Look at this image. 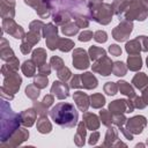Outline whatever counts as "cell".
<instances>
[{
  "mask_svg": "<svg viewBox=\"0 0 148 148\" xmlns=\"http://www.w3.org/2000/svg\"><path fill=\"white\" fill-rule=\"evenodd\" d=\"M52 120L61 127H74L77 123L79 113L72 103L60 102L50 110Z\"/></svg>",
  "mask_w": 148,
  "mask_h": 148,
  "instance_id": "6da1fadb",
  "label": "cell"
},
{
  "mask_svg": "<svg viewBox=\"0 0 148 148\" xmlns=\"http://www.w3.org/2000/svg\"><path fill=\"white\" fill-rule=\"evenodd\" d=\"M21 124L20 114L14 113L10 105L1 102V142H6L18 128Z\"/></svg>",
  "mask_w": 148,
  "mask_h": 148,
  "instance_id": "7a4b0ae2",
  "label": "cell"
},
{
  "mask_svg": "<svg viewBox=\"0 0 148 148\" xmlns=\"http://www.w3.org/2000/svg\"><path fill=\"white\" fill-rule=\"evenodd\" d=\"M90 17L102 24H108L111 21L113 8L109 3H102L101 0H89Z\"/></svg>",
  "mask_w": 148,
  "mask_h": 148,
  "instance_id": "3957f363",
  "label": "cell"
},
{
  "mask_svg": "<svg viewBox=\"0 0 148 148\" xmlns=\"http://www.w3.org/2000/svg\"><path fill=\"white\" fill-rule=\"evenodd\" d=\"M124 14H125L126 20H140V21H143L147 17L148 10L143 7L141 1L133 0V1H128Z\"/></svg>",
  "mask_w": 148,
  "mask_h": 148,
  "instance_id": "277c9868",
  "label": "cell"
},
{
  "mask_svg": "<svg viewBox=\"0 0 148 148\" xmlns=\"http://www.w3.org/2000/svg\"><path fill=\"white\" fill-rule=\"evenodd\" d=\"M133 30V24L130 20H124L119 25H117L113 31H112V36L118 42H124L128 38L130 34Z\"/></svg>",
  "mask_w": 148,
  "mask_h": 148,
  "instance_id": "5b68a950",
  "label": "cell"
},
{
  "mask_svg": "<svg viewBox=\"0 0 148 148\" xmlns=\"http://www.w3.org/2000/svg\"><path fill=\"white\" fill-rule=\"evenodd\" d=\"M134 110V104L131 99H116L109 105V111L112 114H119L124 112H132Z\"/></svg>",
  "mask_w": 148,
  "mask_h": 148,
  "instance_id": "8992f818",
  "label": "cell"
},
{
  "mask_svg": "<svg viewBox=\"0 0 148 148\" xmlns=\"http://www.w3.org/2000/svg\"><path fill=\"white\" fill-rule=\"evenodd\" d=\"M112 68H113V65H112V61L109 57L106 56H103L102 58L97 59L96 62L92 65V71L96 72V73H99L101 75L103 76H108L111 74L112 72Z\"/></svg>",
  "mask_w": 148,
  "mask_h": 148,
  "instance_id": "52a82bcc",
  "label": "cell"
},
{
  "mask_svg": "<svg viewBox=\"0 0 148 148\" xmlns=\"http://www.w3.org/2000/svg\"><path fill=\"white\" fill-rule=\"evenodd\" d=\"M2 27H3V30L7 34L12 35L13 37H15L17 39H23L25 37V34H24L22 27H20L18 24H16L13 18H3Z\"/></svg>",
  "mask_w": 148,
  "mask_h": 148,
  "instance_id": "ba28073f",
  "label": "cell"
},
{
  "mask_svg": "<svg viewBox=\"0 0 148 148\" xmlns=\"http://www.w3.org/2000/svg\"><path fill=\"white\" fill-rule=\"evenodd\" d=\"M21 77L17 73H14V74H10V75H7L5 76V80H3V84H2V89L6 90L7 92H10V94H15L18 89H20V86H21Z\"/></svg>",
  "mask_w": 148,
  "mask_h": 148,
  "instance_id": "9c48e42d",
  "label": "cell"
},
{
  "mask_svg": "<svg viewBox=\"0 0 148 148\" xmlns=\"http://www.w3.org/2000/svg\"><path fill=\"white\" fill-rule=\"evenodd\" d=\"M29 138V132L25 128H18L6 142H1V147H16Z\"/></svg>",
  "mask_w": 148,
  "mask_h": 148,
  "instance_id": "30bf717a",
  "label": "cell"
},
{
  "mask_svg": "<svg viewBox=\"0 0 148 148\" xmlns=\"http://www.w3.org/2000/svg\"><path fill=\"white\" fill-rule=\"evenodd\" d=\"M146 125H147V120L143 116H135L126 121V128L132 134H140Z\"/></svg>",
  "mask_w": 148,
  "mask_h": 148,
  "instance_id": "8fae6325",
  "label": "cell"
},
{
  "mask_svg": "<svg viewBox=\"0 0 148 148\" xmlns=\"http://www.w3.org/2000/svg\"><path fill=\"white\" fill-rule=\"evenodd\" d=\"M73 65L77 69H86L89 67V59L83 49H75L73 52Z\"/></svg>",
  "mask_w": 148,
  "mask_h": 148,
  "instance_id": "7c38bea8",
  "label": "cell"
},
{
  "mask_svg": "<svg viewBox=\"0 0 148 148\" xmlns=\"http://www.w3.org/2000/svg\"><path fill=\"white\" fill-rule=\"evenodd\" d=\"M51 92L53 95H56L59 99H64L69 96L68 87L66 86L65 82H60V81H54V83L52 84V88H51Z\"/></svg>",
  "mask_w": 148,
  "mask_h": 148,
  "instance_id": "4fadbf2b",
  "label": "cell"
},
{
  "mask_svg": "<svg viewBox=\"0 0 148 148\" xmlns=\"http://www.w3.org/2000/svg\"><path fill=\"white\" fill-rule=\"evenodd\" d=\"M73 98H74L77 108L80 109V111L86 112L88 110V106H89V96L87 94H84L82 91H76V92H74Z\"/></svg>",
  "mask_w": 148,
  "mask_h": 148,
  "instance_id": "5bb4252c",
  "label": "cell"
},
{
  "mask_svg": "<svg viewBox=\"0 0 148 148\" xmlns=\"http://www.w3.org/2000/svg\"><path fill=\"white\" fill-rule=\"evenodd\" d=\"M36 116H37V112L35 109H28V110H24L20 113V118H21V124L24 125V126H32L35 120H36Z\"/></svg>",
  "mask_w": 148,
  "mask_h": 148,
  "instance_id": "9a60e30c",
  "label": "cell"
},
{
  "mask_svg": "<svg viewBox=\"0 0 148 148\" xmlns=\"http://www.w3.org/2000/svg\"><path fill=\"white\" fill-rule=\"evenodd\" d=\"M14 0H1V16L2 18H12L15 15Z\"/></svg>",
  "mask_w": 148,
  "mask_h": 148,
  "instance_id": "2e32d148",
  "label": "cell"
},
{
  "mask_svg": "<svg viewBox=\"0 0 148 148\" xmlns=\"http://www.w3.org/2000/svg\"><path fill=\"white\" fill-rule=\"evenodd\" d=\"M83 121H84L86 126L91 131H95V130H97L99 127V120H98L97 116L91 113V112H87L86 111L83 113Z\"/></svg>",
  "mask_w": 148,
  "mask_h": 148,
  "instance_id": "e0dca14e",
  "label": "cell"
},
{
  "mask_svg": "<svg viewBox=\"0 0 148 148\" xmlns=\"http://www.w3.org/2000/svg\"><path fill=\"white\" fill-rule=\"evenodd\" d=\"M81 82H82V87L86 89H94L97 87V83H98L96 77L92 75V73L81 74Z\"/></svg>",
  "mask_w": 148,
  "mask_h": 148,
  "instance_id": "ac0fdd59",
  "label": "cell"
},
{
  "mask_svg": "<svg viewBox=\"0 0 148 148\" xmlns=\"http://www.w3.org/2000/svg\"><path fill=\"white\" fill-rule=\"evenodd\" d=\"M0 46H1V53H0V56H1V59H2V60L8 61V60H10L13 57H15L13 50L9 47V43H8L5 38L1 39V45H0Z\"/></svg>",
  "mask_w": 148,
  "mask_h": 148,
  "instance_id": "d6986e66",
  "label": "cell"
},
{
  "mask_svg": "<svg viewBox=\"0 0 148 148\" xmlns=\"http://www.w3.org/2000/svg\"><path fill=\"white\" fill-rule=\"evenodd\" d=\"M37 130H38L39 133H43V134H46V133L51 132L52 125L49 121L46 116H40L39 117V119L37 120Z\"/></svg>",
  "mask_w": 148,
  "mask_h": 148,
  "instance_id": "ffe728a7",
  "label": "cell"
},
{
  "mask_svg": "<svg viewBox=\"0 0 148 148\" xmlns=\"http://www.w3.org/2000/svg\"><path fill=\"white\" fill-rule=\"evenodd\" d=\"M132 83L134 84L135 88L143 90L145 88L148 87V76H147L145 73H138V74L133 77Z\"/></svg>",
  "mask_w": 148,
  "mask_h": 148,
  "instance_id": "44dd1931",
  "label": "cell"
},
{
  "mask_svg": "<svg viewBox=\"0 0 148 148\" xmlns=\"http://www.w3.org/2000/svg\"><path fill=\"white\" fill-rule=\"evenodd\" d=\"M86 124L84 121H81L79 123V126H77V132L74 136V142L76 143V146H83L84 145V138H86Z\"/></svg>",
  "mask_w": 148,
  "mask_h": 148,
  "instance_id": "7402d4cb",
  "label": "cell"
},
{
  "mask_svg": "<svg viewBox=\"0 0 148 148\" xmlns=\"http://www.w3.org/2000/svg\"><path fill=\"white\" fill-rule=\"evenodd\" d=\"M126 51L132 56V54H139L140 51H142V47H141V43L139 40V38H135V39H132L130 42L126 43Z\"/></svg>",
  "mask_w": 148,
  "mask_h": 148,
  "instance_id": "603a6c76",
  "label": "cell"
},
{
  "mask_svg": "<svg viewBox=\"0 0 148 148\" xmlns=\"http://www.w3.org/2000/svg\"><path fill=\"white\" fill-rule=\"evenodd\" d=\"M127 66L131 71H139L142 66V60L139 54H132L127 58Z\"/></svg>",
  "mask_w": 148,
  "mask_h": 148,
  "instance_id": "cb8c5ba5",
  "label": "cell"
},
{
  "mask_svg": "<svg viewBox=\"0 0 148 148\" xmlns=\"http://www.w3.org/2000/svg\"><path fill=\"white\" fill-rule=\"evenodd\" d=\"M31 60L37 65V66H40L43 64H45V60H46V52L43 50V49H36L34 52H32V58Z\"/></svg>",
  "mask_w": 148,
  "mask_h": 148,
  "instance_id": "d4e9b609",
  "label": "cell"
},
{
  "mask_svg": "<svg viewBox=\"0 0 148 148\" xmlns=\"http://www.w3.org/2000/svg\"><path fill=\"white\" fill-rule=\"evenodd\" d=\"M118 89L120 90L121 94L128 96L130 98H134L135 97V92H134V89L131 87L130 83H127L126 81H119L118 82Z\"/></svg>",
  "mask_w": 148,
  "mask_h": 148,
  "instance_id": "484cf974",
  "label": "cell"
},
{
  "mask_svg": "<svg viewBox=\"0 0 148 148\" xmlns=\"http://www.w3.org/2000/svg\"><path fill=\"white\" fill-rule=\"evenodd\" d=\"M69 14L66 10H57L53 14V21L57 24H64V23H68L69 22Z\"/></svg>",
  "mask_w": 148,
  "mask_h": 148,
  "instance_id": "4316f807",
  "label": "cell"
},
{
  "mask_svg": "<svg viewBox=\"0 0 148 148\" xmlns=\"http://www.w3.org/2000/svg\"><path fill=\"white\" fill-rule=\"evenodd\" d=\"M36 67H37V65H36L32 60H25V61L23 62L21 69H22V72L24 73L25 76L30 77V76H34V74H35V72H36Z\"/></svg>",
  "mask_w": 148,
  "mask_h": 148,
  "instance_id": "83f0119b",
  "label": "cell"
},
{
  "mask_svg": "<svg viewBox=\"0 0 148 148\" xmlns=\"http://www.w3.org/2000/svg\"><path fill=\"white\" fill-rule=\"evenodd\" d=\"M118 140V134L117 131L113 127H109L106 134H105V141L103 143V146H113V143Z\"/></svg>",
  "mask_w": 148,
  "mask_h": 148,
  "instance_id": "f1b7e54d",
  "label": "cell"
},
{
  "mask_svg": "<svg viewBox=\"0 0 148 148\" xmlns=\"http://www.w3.org/2000/svg\"><path fill=\"white\" fill-rule=\"evenodd\" d=\"M90 105L94 109H99L105 104V98L102 94H94L90 96Z\"/></svg>",
  "mask_w": 148,
  "mask_h": 148,
  "instance_id": "f546056e",
  "label": "cell"
},
{
  "mask_svg": "<svg viewBox=\"0 0 148 148\" xmlns=\"http://www.w3.org/2000/svg\"><path fill=\"white\" fill-rule=\"evenodd\" d=\"M89 56H90V59L91 60H97L99 58H102L103 56H106L105 54V50H103L102 47H97V46H90L89 49Z\"/></svg>",
  "mask_w": 148,
  "mask_h": 148,
  "instance_id": "4dcf8cb0",
  "label": "cell"
},
{
  "mask_svg": "<svg viewBox=\"0 0 148 148\" xmlns=\"http://www.w3.org/2000/svg\"><path fill=\"white\" fill-rule=\"evenodd\" d=\"M61 31L64 32V35H66V36H73V35H75L77 31H79V27L76 25V23L74 24V23H65L64 25H62V28H61Z\"/></svg>",
  "mask_w": 148,
  "mask_h": 148,
  "instance_id": "1f68e13d",
  "label": "cell"
},
{
  "mask_svg": "<svg viewBox=\"0 0 148 148\" xmlns=\"http://www.w3.org/2000/svg\"><path fill=\"white\" fill-rule=\"evenodd\" d=\"M74 47V42L68 39V38H60L59 40V45H58V49L62 52H68L69 50H72Z\"/></svg>",
  "mask_w": 148,
  "mask_h": 148,
  "instance_id": "d6a6232c",
  "label": "cell"
},
{
  "mask_svg": "<svg viewBox=\"0 0 148 148\" xmlns=\"http://www.w3.org/2000/svg\"><path fill=\"white\" fill-rule=\"evenodd\" d=\"M39 39H40V35H39V32L34 31V30H30V31L25 35V37H24V40L28 42L29 44H31L32 46H34L35 44H37V43L39 42Z\"/></svg>",
  "mask_w": 148,
  "mask_h": 148,
  "instance_id": "836d02e7",
  "label": "cell"
},
{
  "mask_svg": "<svg viewBox=\"0 0 148 148\" xmlns=\"http://www.w3.org/2000/svg\"><path fill=\"white\" fill-rule=\"evenodd\" d=\"M126 71H127V68H126V66H125L124 62H121V61H116V62L113 64L112 72H113L114 75H117V76H124V75L126 74Z\"/></svg>",
  "mask_w": 148,
  "mask_h": 148,
  "instance_id": "e575fe53",
  "label": "cell"
},
{
  "mask_svg": "<svg viewBox=\"0 0 148 148\" xmlns=\"http://www.w3.org/2000/svg\"><path fill=\"white\" fill-rule=\"evenodd\" d=\"M25 95L31 99H36L39 96V88L35 84H30L25 88Z\"/></svg>",
  "mask_w": 148,
  "mask_h": 148,
  "instance_id": "d590c367",
  "label": "cell"
},
{
  "mask_svg": "<svg viewBox=\"0 0 148 148\" xmlns=\"http://www.w3.org/2000/svg\"><path fill=\"white\" fill-rule=\"evenodd\" d=\"M99 116H101L102 123H103L105 126H110V125H111L113 116H112V113H111L110 111H108V110H102V111L99 112Z\"/></svg>",
  "mask_w": 148,
  "mask_h": 148,
  "instance_id": "8d00e7d4",
  "label": "cell"
},
{
  "mask_svg": "<svg viewBox=\"0 0 148 148\" xmlns=\"http://www.w3.org/2000/svg\"><path fill=\"white\" fill-rule=\"evenodd\" d=\"M34 84H35L36 87H38L39 89L45 88L46 84H47V76L42 75V74H38V75L35 77V80H34Z\"/></svg>",
  "mask_w": 148,
  "mask_h": 148,
  "instance_id": "74e56055",
  "label": "cell"
},
{
  "mask_svg": "<svg viewBox=\"0 0 148 148\" xmlns=\"http://www.w3.org/2000/svg\"><path fill=\"white\" fill-rule=\"evenodd\" d=\"M58 72V77L62 81V82H66L71 76H72V73H71V71L67 68V67H62V68H60L59 71H57Z\"/></svg>",
  "mask_w": 148,
  "mask_h": 148,
  "instance_id": "f35d334b",
  "label": "cell"
},
{
  "mask_svg": "<svg viewBox=\"0 0 148 148\" xmlns=\"http://www.w3.org/2000/svg\"><path fill=\"white\" fill-rule=\"evenodd\" d=\"M117 90H118V86L113 82H106V84L104 86V91L108 94V95H116L117 94Z\"/></svg>",
  "mask_w": 148,
  "mask_h": 148,
  "instance_id": "ab89813d",
  "label": "cell"
},
{
  "mask_svg": "<svg viewBox=\"0 0 148 148\" xmlns=\"http://www.w3.org/2000/svg\"><path fill=\"white\" fill-rule=\"evenodd\" d=\"M73 16L75 17V22H76V25H77L79 28H86V27H88L89 22H88V20H87V18H86L83 15H77V14H74Z\"/></svg>",
  "mask_w": 148,
  "mask_h": 148,
  "instance_id": "60d3db41",
  "label": "cell"
},
{
  "mask_svg": "<svg viewBox=\"0 0 148 148\" xmlns=\"http://www.w3.org/2000/svg\"><path fill=\"white\" fill-rule=\"evenodd\" d=\"M50 65L52 66V68H54L56 71H59L60 68L64 67V61L61 58L59 57H52L51 58V61H50Z\"/></svg>",
  "mask_w": 148,
  "mask_h": 148,
  "instance_id": "b9f144b4",
  "label": "cell"
},
{
  "mask_svg": "<svg viewBox=\"0 0 148 148\" xmlns=\"http://www.w3.org/2000/svg\"><path fill=\"white\" fill-rule=\"evenodd\" d=\"M34 109L36 110V112H37L39 116H47V106H45V105L43 104V102H42V103H36V102H35Z\"/></svg>",
  "mask_w": 148,
  "mask_h": 148,
  "instance_id": "7bdbcfd3",
  "label": "cell"
},
{
  "mask_svg": "<svg viewBox=\"0 0 148 148\" xmlns=\"http://www.w3.org/2000/svg\"><path fill=\"white\" fill-rule=\"evenodd\" d=\"M126 123V118L124 117L123 113H119V114H113V118H112V124L117 125L118 127L120 126H124V124Z\"/></svg>",
  "mask_w": 148,
  "mask_h": 148,
  "instance_id": "ee69618b",
  "label": "cell"
},
{
  "mask_svg": "<svg viewBox=\"0 0 148 148\" xmlns=\"http://www.w3.org/2000/svg\"><path fill=\"white\" fill-rule=\"evenodd\" d=\"M94 38H95V40H96V42H98V43H105V42H106V39H108V35H106V32H105V31L98 30V31H96V32H95Z\"/></svg>",
  "mask_w": 148,
  "mask_h": 148,
  "instance_id": "f6af8a7d",
  "label": "cell"
},
{
  "mask_svg": "<svg viewBox=\"0 0 148 148\" xmlns=\"http://www.w3.org/2000/svg\"><path fill=\"white\" fill-rule=\"evenodd\" d=\"M71 88H82V82H81V75H74L71 80Z\"/></svg>",
  "mask_w": 148,
  "mask_h": 148,
  "instance_id": "bcb514c9",
  "label": "cell"
},
{
  "mask_svg": "<svg viewBox=\"0 0 148 148\" xmlns=\"http://www.w3.org/2000/svg\"><path fill=\"white\" fill-rule=\"evenodd\" d=\"M91 37H92V32L89 31V30H84L83 32L80 34L79 40H81V42H88V40L91 39Z\"/></svg>",
  "mask_w": 148,
  "mask_h": 148,
  "instance_id": "7dc6e473",
  "label": "cell"
},
{
  "mask_svg": "<svg viewBox=\"0 0 148 148\" xmlns=\"http://www.w3.org/2000/svg\"><path fill=\"white\" fill-rule=\"evenodd\" d=\"M38 72H39V74L47 76V75L51 73V67H50L47 64H43V65L38 66Z\"/></svg>",
  "mask_w": 148,
  "mask_h": 148,
  "instance_id": "c3c4849f",
  "label": "cell"
},
{
  "mask_svg": "<svg viewBox=\"0 0 148 148\" xmlns=\"http://www.w3.org/2000/svg\"><path fill=\"white\" fill-rule=\"evenodd\" d=\"M42 27H44L42 21H34V22L30 23V30H34V31H37V32H40Z\"/></svg>",
  "mask_w": 148,
  "mask_h": 148,
  "instance_id": "681fc988",
  "label": "cell"
},
{
  "mask_svg": "<svg viewBox=\"0 0 148 148\" xmlns=\"http://www.w3.org/2000/svg\"><path fill=\"white\" fill-rule=\"evenodd\" d=\"M109 51H110V53H111L112 56H116V57H118V56L121 54V49H120V46H118V45H116V44L110 45Z\"/></svg>",
  "mask_w": 148,
  "mask_h": 148,
  "instance_id": "f907efd6",
  "label": "cell"
},
{
  "mask_svg": "<svg viewBox=\"0 0 148 148\" xmlns=\"http://www.w3.org/2000/svg\"><path fill=\"white\" fill-rule=\"evenodd\" d=\"M133 104H134V108H139V109H143V108L147 105V104L145 103V101L142 99V97H139V96H135V97H134Z\"/></svg>",
  "mask_w": 148,
  "mask_h": 148,
  "instance_id": "816d5d0a",
  "label": "cell"
},
{
  "mask_svg": "<svg viewBox=\"0 0 148 148\" xmlns=\"http://www.w3.org/2000/svg\"><path fill=\"white\" fill-rule=\"evenodd\" d=\"M31 49H32V45H31V44H29V43L25 42V40L22 42V44H21V51H22V53L28 54V53L31 51Z\"/></svg>",
  "mask_w": 148,
  "mask_h": 148,
  "instance_id": "f5cc1de1",
  "label": "cell"
},
{
  "mask_svg": "<svg viewBox=\"0 0 148 148\" xmlns=\"http://www.w3.org/2000/svg\"><path fill=\"white\" fill-rule=\"evenodd\" d=\"M98 139H99V133L96 132V131L92 132V133L90 134V136H89V145H91V146L96 145L97 141H98Z\"/></svg>",
  "mask_w": 148,
  "mask_h": 148,
  "instance_id": "db71d44e",
  "label": "cell"
},
{
  "mask_svg": "<svg viewBox=\"0 0 148 148\" xmlns=\"http://www.w3.org/2000/svg\"><path fill=\"white\" fill-rule=\"evenodd\" d=\"M140 43H141V47H142V51H148V37L146 36H140L138 37Z\"/></svg>",
  "mask_w": 148,
  "mask_h": 148,
  "instance_id": "11a10c76",
  "label": "cell"
},
{
  "mask_svg": "<svg viewBox=\"0 0 148 148\" xmlns=\"http://www.w3.org/2000/svg\"><path fill=\"white\" fill-rule=\"evenodd\" d=\"M53 101H54V98H53V96L52 95H46L44 98H43V104L45 105V106H50V105H52L53 104Z\"/></svg>",
  "mask_w": 148,
  "mask_h": 148,
  "instance_id": "9f6ffc18",
  "label": "cell"
},
{
  "mask_svg": "<svg viewBox=\"0 0 148 148\" xmlns=\"http://www.w3.org/2000/svg\"><path fill=\"white\" fill-rule=\"evenodd\" d=\"M119 130L121 131V133L125 135V138H126L127 140H130V141H131V140H133V134H132V133H131V132H130V131H128L126 127L120 126V127H119Z\"/></svg>",
  "mask_w": 148,
  "mask_h": 148,
  "instance_id": "6f0895ef",
  "label": "cell"
},
{
  "mask_svg": "<svg viewBox=\"0 0 148 148\" xmlns=\"http://www.w3.org/2000/svg\"><path fill=\"white\" fill-rule=\"evenodd\" d=\"M24 2L27 3V5H29V6H31V7H34L35 9L38 7V5L40 3V0H24Z\"/></svg>",
  "mask_w": 148,
  "mask_h": 148,
  "instance_id": "680465c9",
  "label": "cell"
},
{
  "mask_svg": "<svg viewBox=\"0 0 148 148\" xmlns=\"http://www.w3.org/2000/svg\"><path fill=\"white\" fill-rule=\"evenodd\" d=\"M142 99L145 101L146 104H148V87L145 88L143 91H142Z\"/></svg>",
  "mask_w": 148,
  "mask_h": 148,
  "instance_id": "91938a15",
  "label": "cell"
},
{
  "mask_svg": "<svg viewBox=\"0 0 148 148\" xmlns=\"http://www.w3.org/2000/svg\"><path fill=\"white\" fill-rule=\"evenodd\" d=\"M141 3L143 5V7L148 10V0H141Z\"/></svg>",
  "mask_w": 148,
  "mask_h": 148,
  "instance_id": "94428289",
  "label": "cell"
},
{
  "mask_svg": "<svg viewBox=\"0 0 148 148\" xmlns=\"http://www.w3.org/2000/svg\"><path fill=\"white\" fill-rule=\"evenodd\" d=\"M147 67H148V57H147Z\"/></svg>",
  "mask_w": 148,
  "mask_h": 148,
  "instance_id": "6125c7cd",
  "label": "cell"
},
{
  "mask_svg": "<svg viewBox=\"0 0 148 148\" xmlns=\"http://www.w3.org/2000/svg\"><path fill=\"white\" fill-rule=\"evenodd\" d=\"M147 145H148V139H147Z\"/></svg>",
  "mask_w": 148,
  "mask_h": 148,
  "instance_id": "be15d7a7",
  "label": "cell"
}]
</instances>
